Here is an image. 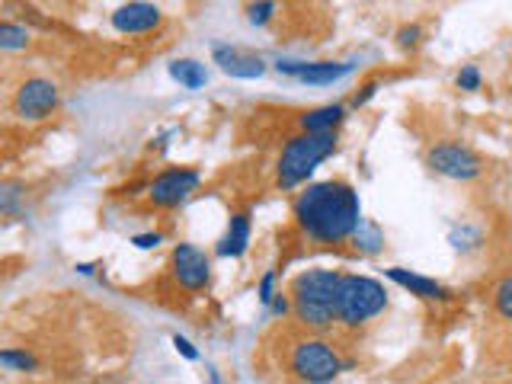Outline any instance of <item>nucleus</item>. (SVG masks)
I'll list each match as a JSON object with an SVG mask.
<instances>
[{
    "mask_svg": "<svg viewBox=\"0 0 512 384\" xmlns=\"http://www.w3.org/2000/svg\"><path fill=\"white\" fill-rule=\"evenodd\" d=\"M292 215L301 234L314 240V244H340V240H349L365 221L359 192L343 180L311 183L295 199Z\"/></svg>",
    "mask_w": 512,
    "mask_h": 384,
    "instance_id": "obj_1",
    "label": "nucleus"
},
{
    "mask_svg": "<svg viewBox=\"0 0 512 384\" xmlns=\"http://www.w3.org/2000/svg\"><path fill=\"white\" fill-rule=\"evenodd\" d=\"M343 272L336 269H308L301 276L292 279L288 288V298H292V314L301 320L304 327L311 330H324L333 320V292L336 282H340Z\"/></svg>",
    "mask_w": 512,
    "mask_h": 384,
    "instance_id": "obj_2",
    "label": "nucleus"
},
{
    "mask_svg": "<svg viewBox=\"0 0 512 384\" xmlns=\"http://www.w3.org/2000/svg\"><path fill=\"white\" fill-rule=\"evenodd\" d=\"M384 308H388V292H384L381 282L368 276H356V272H343L340 282H336V292H333L336 324L359 327L365 320L378 317Z\"/></svg>",
    "mask_w": 512,
    "mask_h": 384,
    "instance_id": "obj_3",
    "label": "nucleus"
},
{
    "mask_svg": "<svg viewBox=\"0 0 512 384\" xmlns=\"http://www.w3.org/2000/svg\"><path fill=\"white\" fill-rule=\"evenodd\" d=\"M336 141H340V138H336V132H330V135H308V132L295 135L282 148L279 167H276L279 189L301 186L320 164H324L327 157L336 154Z\"/></svg>",
    "mask_w": 512,
    "mask_h": 384,
    "instance_id": "obj_4",
    "label": "nucleus"
},
{
    "mask_svg": "<svg viewBox=\"0 0 512 384\" xmlns=\"http://www.w3.org/2000/svg\"><path fill=\"white\" fill-rule=\"evenodd\" d=\"M292 372L308 384H330L343 372V359L324 340H301L292 349Z\"/></svg>",
    "mask_w": 512,
    "mask_h": 384,
    "instance_id": "obj_5",
    "label": "nucleus"
},
{
    "mask_svg": "<svg viewBox=\"0 0 512 384\" xmlns=\"http://www.w3.org/2000/svg\"><path fill=\"white\" fill-rule=\"evenodd\" d=\"M426 164L439 176H448V180H458V183L477 180V176L484 173V157H480L474 148H468V144H461V141L432 144L429 154H426Z\"/></svg>",
    "mask_w": 512,
    "mask_h": 384,
    "instance_id": "obj_6",
    "label": "nucleus"
},
{
    "mask_svg": "<svg viewBox=\"0 0 512 384\" xmlns=\"http://www.w3.org/2000/svg\"><path fill=\"white\" fill-rule=\"evenodd\" d=\"M196 186H199V173L196 170H167L151 183L148 196L160 208H173V205L186 202L192 192H196Z\"/></svg>",
    "mask_w": 512,
    "mask_h": 384,
    "instance_id": "obj_7",
    "label": "nucleus"
},
{
    "mask_svg": "<svg viewBox=\"0 0 512 384\" xmlns=\"http://www.w3.org/2000/svg\"><path fill=\"white\" fill-rule=\"evenodd\" d=\"M55 106H58V87L45 77L26 80L20 93H16V112H20L23 119H45V116H52Z\"/></svg>",
    "mask_w": 512,
    "mask_h": 384,
    "instance_id": "obj_8",
    "label": "nucleus"
},
{
    "mask_svg": "<svg viewBox=\"0 0 512 384\" xmlns=\"http://www.w3.org/2000/svg\"><path fill=\"white\" fill-rule=\"evenodd\" d=\"M208 272H212V266H208V256L199 247L180 244L173 250V276L183 288H189V292H199L208 282Z\"/></svg>",
    "mask_w": 512,
    "mask_h": 384,
    "instance_id": "obj_9",
    "label": "nucleus"
},
{
    "mask_svg": "<svg viewBox=\"0 0 512 384\" xmlns=\"http://www.w3.org/2000/svg\"><path fill=\"white\" fill-rule=\"evenodd\" d=\"M384 276H388L391 282H397L400 288H407L410 295H420L426 301H448V298H452V292H448L442 282L426 279V276H416V272H407V269H400V266L388 269Z\"/></svg>",
    "mask_w": 512,
    "mask_h": 384,
    "instance_id": "obj_10",
    "label": "nucleus"
},
{
    "mask_svg": "<svg viewBox=\"0 0 512 384\" xmlns=\"http://www.w3.org/2000/svg\"><path fill=\"white\" fill-rule=\"evenodd\" d=\"M215 61L221 64L224 74L244 77V80H253L266 71V64L256 55H244V52H237V48H228V45H215Z\"/></svg>",
    "mask_w": 512,
    "mask_h": 384,
    "instance_id": "obj_11",
    "label": "nucleus"
},
{
    "mask_svg": "<svg viewBox=\"0 0 512 384\" xmlns=\"http://www.w3.org/2000/svg\"><path fill=\"white\" fill-rule=\"evenodd\" d=\"M160 23V10L154 4H125L112 13V26L119 32H148Z\"/></svg>",
    "mask_w": 512,
    "mask_h": 384,
    "instance_id": "obj_12",
    "label": "nucleus"
},
{
    "mask_svg": "<svg viewBox=\"0 0 512 384\" xmlns=\"http://www.w3.org/2000/svg\"><path fill=\"white\" fill-rule=\"evenodd\" d=\"M346 119V106L343 103H330V106H317L311 112H304L301 116V132L308 135H330L336 128L343 125Z\"/></svg>",
    "mask_w": 512,
    "mask_h": 384,
    "instance_id": "obj_13",
    "label": "nucleus"
},
{
    "mask_svg": "<svg viewBox=\"0 0 512 384\" xmlns=\"http://www.w3.org/2000/svg\"><path fill=\"white\" fill-rule=\"evenodd\" d=\"M352 71L349 61H314V64H304V71L298 74L301 84H333V80H340Z\"/></svg>",
    "mask_w": 512,
    "mask_h": 384,
    "instance_id": "obj_14",
    "label": "nucleus"
},
{
    "mask_svg": "<svg viewBox=\"0 0 512 384\" xmlns=\"http://www.w3.org/2000/svg\"><path fill=\"white\" fill-rule=\"evenodd\" d=\"M250 244V215H234L228 224V234L221 237L218 253L221 256H240Z\"/></svg>",
    "mask_w": 512,
    "mask_h": 384,
    "instance_id": "obj_15",
    "label": "nucleus"
},
{
    "mask_svg": "<svg viewBox=\"0 0 512 384\" xmlns=\"http://www.w3.org/2000/svg\"><path fill=\"white\" fill-rule=\"evenodd\" d=\"M170 77L173 80H180L183 87L189 90H199L205 84V68L199 61H192V58H183V61H173L170 64Z\"/></svg>",
    "mask_w": 512,
    "mask_h": 384,
    "instance_id": "obj_16",
    "label": "nucleus"
},
{
    "mask_svg": "<svg viewBox=\"0 0 512 384\" xmlns=\"http://www.w3.org/2000/svg\"><path fill=\"white\" fill-rule=\"evenodd\" d=\"M20 202H23V183H0V212L4 215H16L20 212Z\"/></svg>",
    "mask_w": 512,
    "mask_h": 384,
    "instance_id": "obj_17",
    "label": "nucleus"
},
{
    "mask_svg": "<svg viewBox=\"0 0 512 384\" xmlns=\"http://www.w3.org/2000/svg\"><path fill=\"white\" fill-rule=\"evenodd\" d=\"M352 240H356V247H359V250H365V253H375V250L384 244L381 231L375 228L372 221H362V224H359V231L352 234Z\"/></svg>",
    "mask_w": 512,
    "mask_h": 384,
    "instance_id": "obj_18",
    "label": "nucleus"
},
{
    "mask_svg": "<svg viewBox=\"0 0 512 384\" xmlns=\"http://www.w3.org/2000/svg\"><path fill=\"white\" fill-rule=\"evenodd\" d=\"M493 308L503 320H512V276H506L493 292Z\"/></svg>",
    "mask_w": 512,
    "mask_h": 384,
    "instance_id": "obj_19",
    "label": "nucleus"
},
{
    "mask_svg": "<svg viewBox=\"0 0 512 384\" xmlns=\"http://www.w3.org/2000/svg\"><path fill=\"white\" fill-rule=\"evenodd\" d=\"M29 42V32L16 23H0V48H23Z\"/></svg>",
    "mask_w": 512,
    "mask_h": 384,
    "instance_id": "obj_20",
    "label": "nucleus"
},
{
    "mask_svg": "<svg viewBox=\"0 0 512 384\" xmlns=\"http://www.w3.org/2000/svg\"><path fill=\"white\" fill-rule=\"evenodd\" d=\"M0 365H10V368H20V372H26V368L36 365V359H32L29 352H20V349H4V352H0Z\"/></svg>",
    "mask_w": 512,
    "mask_h": 384,
    "instance_id": "obj_21",
    "label": "nucleus"
},
{
    "mask_svg": "<svg viewBox=\"0 0 512 384\" xmlns=\"http://www.w3.org/2000/svg\"><path fill=\"white\" fill-rule=\"evenodd\" d=\"M423 42V29L420 26H400L397 29V45L400 48H416V45H420Z\"/></svg>",
    "mask_w": 512,
    "mask_h": 384,
    "instance_id": "obj_22",
    "label": "nucleus"
},
{
    "mask_svg": "<svg viewBox=\"0 0 512 384\" xmlns=\"http://www.w3.org/2000/svg\"><path fill=\"white\" fill-rule=\"evenodd\" d=\"M458 87L461 90H480V71L474 68V64H464V68L458 71Z\"/></svg>",
    "mask_w": 512,
    "mask_h": 384,
    "instance_id": "obj_23",
    "label": "nucleus"
},
{
    "mask_svg": "<svg viewBox=\"0 0 512 384\" xmlns=\"http://www.w3.org/2000/svg\"><path fill=\"white\" fill-rule=\"evenodd\" d=\"M276 295H279V292H276V272H266L263 282H260V301L269 308L272 298H276Z\"/></svg>",
    "mask_w": 512,
    "mask_h": 384,
    "instance_id": "obj_24",
    "label": "nucleus"
},
{
    "mask_svg": "<svg viewBox=\"0 0 512 384\" xmlns=\"http://www.w3.org/2000/svg\"><path fill=\"white\" fill-rule=\"evenodd\" d=\"M272 10H276V4H253V7H247V13H250V23H256V26H263L269 16H272Z\"/></svg>",
    "mask_w": 512,
    "mask_h": 384,
    "instance_id": "obj_25",
    "label": "nucleus"
},
{
    "mask_svg": "<svg viewBox=\"0 0 512 384\" xmlns=\"http://www.w3.org/2000/svg\"><path fill=\"white\" fill-rule=\"evenodd\" d=\"M375 93H378V84H375V80H368V84H365L356 96H352V106H356V109H359V106H365L368 100H372Z\"/></svg>",
    "mask_w": 512,
    "mask_h": 384,
    "instance_id": "obj_26",
    "label": "nucleus"
},
{
    "mask_svg": "<svg viewBox=\"0 0 512 384\" xmlns=\"http://www.w3.org/2000/svg\"><path fill=\"white\" fill-rule=\"evenodd\" d=\"M160 240H164L160 234H138V237H132V244H135V247H141V250H151V247H157V244H160Z\"/></svg>",
    "mask_w": 512,
    "mask_h": 384,
    "instance_id": "obj_27",
    "label": "nucleus"
},
{
    "mask_svg": "<svg viewBox=\"0 0 512 384\" xmlns=\"http://www.w3.org/2000/svg\"><path fill=\"white\" fill-rule=\"evenodd\" d=\"M173 346H176V352H183L186 359H199V352L192 349V343H189V340H183V336H173Z\"/></svg>",
    "mask_w": 512,
    "mask_h": 384,
    "instance_id": "obj_28",
    "label": "nucleus"
},
{
    "mask_svg": "<svg viewBox=\"0 0 512 384\" xmlns=\"http://www.w3.org/2000/svg\"><path fill=\"white\" fill-rule=\"evenodd\" d=\"M269 308L276 311V314H288V311H292V298H285V295L279 292L276 298H272V304H269Z\"/></svg>",
    "mask_w": 512,
    "mask_h": 384,
    "instance_id": "obj_29",
    "label": "nucleus"
}]
</instances>
